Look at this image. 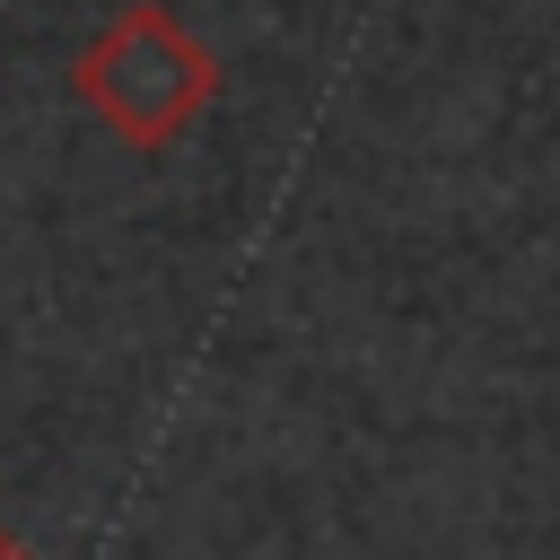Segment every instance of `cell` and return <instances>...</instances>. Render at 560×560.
<instances>
[{
    "mask_svg": "<svg viewBox=\"0 0 560 560\" xmlns=\"http://www.w3.org/2000/svg\"><path fill=\"white\" fill-rule=\"evenodd\" d=\"M0 560H35V551H26V542H18L9 525H0Z\"/></svg>",
    "mask_w": 560,
    "mask_h": 560,
    "instance_id": "obj_2",
    "label": "cell"
},
{
    "mask_svg": "<svg viewBox=\"0 0 560 560\" xmlns=\"http://www.w3.org/2000/svg\"><path fill=\"white\" fill-rule=\"evenodd\" d=\"M70 96L122 140V149H175L210 96H219V52L166 9V0H131L114 9L88 52L70 61Z\"/></svg>",
    "mask_w": 560,
    "mask_h": 560,
    "instance_id": "obj_1",
    "label": "cell"
}]
</instances>
